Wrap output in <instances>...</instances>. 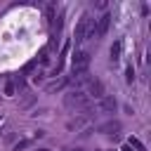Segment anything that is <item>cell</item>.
Instances as JSON below:
<instances>
[{
    "mask_svg": "<svg viewBox=\"0 0 151 151\" xmlns=\"http://www.w3.org/2000/svg\"><path fill=\"white\" fill-rule=\"evenodd\" d=\"M64 101H66V106H68V109H76V111H78V109H87V106H90V97H87L83 90H73V92H68Z\"/></svg>",
    "mask_w": 151,
    "mask_h": 151,
    "instance_id": "obj_1",
    "label": "cell"
},
{
    "mask_svg": "<svg viewBox=\"0 0 151 151\" xmlns=\"http://www.w3.org/2000/svg\"><path fill=\"white\" fill-rule=\"evenodd\" d=\"M87 66H90V54H87L85 50L73 52V57H71V68H73V76L85 73V71H87Z\"/></svg>",
    "mask_w": 151,
    "mask_h": 151,
    "instance_id": "obj_2",
    "label": "cell"
},
{
    "mask_svg": "<svg viewBox=\"0 0 151 151\" xmlns=\"http://www.w3.org/2000/svg\"><path fill=\"white\" fill-rule=\"evenodd\" d=\"M92 21H94V19H92L87 12L80 17V21H78V26H76V33H73V38H76V45L85 40V35H87V28L92 26Z\"/></svg>",
    "mask_w": 151,
    "mask_h": 151,
    "instance_id": "obj_3",
    "label": "cell"
},
{
    "mask_svg": "<svg viewBox=\"0 0 151 151\" xmlns=\"http://www.w3.org/2000/svg\"><path fill=\"white\" fill-rule=\"evenodd\" d=\"M87 97H94V99H101L104 97V85L101 80H87Z\"/></svg>",
    "mask_w": 151,
    "mask_h": 151,
    "instance_id": "obj_4",
    "label": "cell"
},
{
    "mask_svg": "<svg viewBox=\"0 0 151 151\" xmlns=\"http://www.w3.org/2000/svg\"><path fill=\"white\" fill-rule=\"evenodd\" d=\"M109 24H111V14H109V12L101 14V17L97 19V24H94V33H97V38H101V35L109 31Z\"/></svg>",
    "mask_w": 151,
    "mask_h": 151,
    "instance_id": "obj_5",
    "label": "cell"
},
{
    "mask_svg": "<svg viewBox=\"0 0 151 151\" xmlns=\"http://www.w3.org/2000/svg\"><path fill=\"white\" fill-rule=\"evenodd\" d=\"M116 106H118V104H116V99H113V97H106V94L97 101V109H99L101 113H113V111H116Z\"/></svg>",
    "mask_w": 151,
    "mask_h": 151,
    "instance_id": "obj_6",
    "label": "cell"
},
{
    "mask_svg": "<svg viewBox=\"0 0 151 151\" xmlns=\"http://www.w3.org/2000/svg\"><path fill=\"white\" fill-rule=\"evenodd\" d=\"M120 130V123L118 120H109V123H101L99 125V132H104V134H116Z\"/></svg>",
    "mask_w": 151,
    "mask_h": 151,
    "instance_id": "obj_7",
    "label": "cell"
},
{
    "mask_svg": "<svg viewBox=\"0 0 151 151\" xmlns=\"http://www.w3.org/2000/svg\"><path fill=\"white\" fill-rule=\"evenodd\" d=\"M120 50H123V42H120V40H116V42L111 45V61H113V64L120 59Z\"/></svg>",
    "mask_w": 151,
    "mask_h": 151,
    "instance_id": "obj_8",
    "label": "cell"
},
{
    "mask_svg": "<svg viewBox=\"0 0 151 151\" xmlns=\"http://www.w3.org/2000/svg\"><path fill=\"white\" fill-rule=\"evenodd\" d=\"M66 83H68L66 78H57L54 83H50V85H47V92H57V90H61V87H64Z\"/></svg>",
    "mask_w": 151,
    "mask_h": 151,
    "instance_id": "obj_9",
    "label": "cell"
},
{
    "mask_svg": "<svg viewBox=\"0 0 151 151\" xmlns=\"http://www.w3.org/2000/svg\"><path fill=\"white\" fill-rule=\"evenodd\" d=\"M127 146L134 149V151H144V144H142V139H137V137H130V139H127Z\"/></svg>",
    "mask_w": 151,
    "mask_h": 151,
    "instance_id": "obj_10",
    "label": "cell"
},
{
    "mask_svg": "<svg viewBox=\"0 0 151 151\" xmlns=\"http://www.w3.org/2000/svg\"><path fill=\"white\" fill-rule=\"evenodd\" d=\"M125 80H127V83H132V80H134V66H132V64H127V66H125Z\"/></svg>",
    "mask_w": 151,
    "mask_h": 151,
    "instance_id": "obj_11",
    "label": "cell"
},
{
    "mask_svg": "<svg viewBox=\"0 0 151 151\" xmlns=\"http://www.w3.org/2000/svg\"><path fill=\"white\" fill-rule=\"evenodd\" d=\"M26 146H31V139H21V142H17V144H14V151H21V149H26Z\"/></svg>",
    "mask_w": 151,
    "mask_h": 151,
    "instance_id": "obj_12",
    "label": "cell"
},
{
    "mask_svg": "<svg viewBox=\"0 0 151 151\" xmlns=\"http://www.w3.org/2000/svg\"><path fill=\"white\" fill-rule=\"evenodd\" d=\"M14 90H17V87H14V83H7V85H5V94H9V97H12V94H14Z\"/></svg>",
    "mask_w": 151,
    "mask_h": 151,
    "instance_id": "obj_13",
    "label": "cell"
},
{
    "mask_svg": "<svg viewBox=\"0 0 151 151\" xmlns=\"http://www.w3.org/2000/svg\"><path fill=\"white\" fill-rule=\"evenodd\" d=\"M38 151H50V149H38Z\"/></svg>",
    "mask_w": 151,
    "mask_h": 151,
    "instance_id": "obj_14",
    "label": "cell"
},
{
    "mask_svg": "<svg viewBox=\"0 0 151 151\" xmlns=\"http://www.w3.org/2000/svg\"><path fill=\"white\" fill-rule=\"evenodd\" d=\"M0 120H2V118H0Z\"/></svg>",
    "mask_w": 151,
    "mask_h": 151,
    "instance_id": "obj_15",
    "label": "cell"
}]
</instances>
